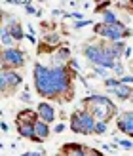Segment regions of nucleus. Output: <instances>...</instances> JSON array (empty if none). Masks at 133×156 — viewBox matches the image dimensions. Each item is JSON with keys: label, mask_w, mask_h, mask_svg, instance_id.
Here are the masks:
<instances>
[{"label": "nucleus", "mask_w": 133, "mask_h": 156, "mask_svg": "<svg viewBox=\"0 0 133 156\" xmlns=\"http://www.w3.org/2000/svg\"><path fill=\"white\" fill-rule=\"evenodd\" d=\"M10 2H12L13 6H27V4H30L29 0H10Z\"/></svg>", "instance_id": "c756f323"}, {"label": "nucleus", "mask_w": 133, "mask_h": 156, "mask_svg": "<svg viewBox=\"0 0 133 156\" xmlns=\"http://www.w3.org/2000/svg\"><path fill=\"white\" fill-rule=\"evenodd\" d=\"M120 82H122V80H120L118 76H116V78H110V76L105 78V86H107V88H116V86H118Z\"/></svg>", "instance_id": "412c9836"}, {"label": "nucleus", "mask_w": 133, "mask_h": 156, "mask_svg": "<svg viewBox=\"0 0 133 156\" xmlns=\"http://www.w3.org/2000/svg\"><path fill=\"white\" fill-rule=\"evenodd\" d=\"M25 51L19 48H2V55H0V65L2 69H21L25 67Z\"/></svg>", "instance_id": "423d86ee"}, {"label": "nucleus", "mask_w": 133, "mask_h": 156, "mask_svg": "<svg viewBox=\"0 0 133 156\" xmlns=\"http://www.w3.org/2000/svg\"><path fill=\"white\" fill-rule=\"evenodd\" d=\"M129 4H131V6H133V0H129Z\"/></svg>", "instance_id": "4c0bfd02"}, {"label": "nucleus", "mask_w": 133, "mask_h": 156, "mask_svg": "<svg viewBox=\"0 0 133 156\" xmlns=\"http://www.w3.org/2000/svg\"><path fill=\"white\" fill-rule=\"evenodd\" d=\"M46 152L44 151H29V152H25V156H44Z\"/></svg>", "instance_id": "c85d7f7f"}, {"label": "nucleus", "mask_w": 133, "mask_h": 156, "mask_svg": "<svg viewBox=\"0 0 133 156\" xmlns=\"http://www.w3.org/2000/svg\"><path fill=\"white\" fill-rule=\"evenodd\" d=\"M114 143H116V145H120V147H124V149H131V147H133V143L128 141V139H116Z\"/></svg>", "instance_id": "b1692460"}, {"label": "nucleus", "mask_w": 133, "mask_h": 156, "mask_svg": "<svg viewBox=\"0 0 133 156\" xmlns=\"http://www.w3.org/2000/svg\"><path fill=\"white\" fill-rule=\"evenodd\" d=\"M34 129H36V135H40V137H44V139L51 133L50 122H46V120H42V118H38V120L34 122Z\"/></svg>", "instance_id": "dca6fc26"}, {"label": "nucleus", "mask_w": 133, "mask_h": 156, "mask_svg": "<svg viewBox=\"0 0 133 156\" xmlns=\"http://www.w3.org/2000/svg\"><path fill=\"white\" fill-rule=\"evenodd\" d=\"M0 128H2V131H8V129H10V128H8V124H6V122H2V124H0Z\"/></svg>", "instance_id": "f704fd0d"}, {"label": "nucleus", "mask_w": 133, "mask_h": 156, "mask_svg": "<svg viewBox=\"0 0 133 156\" xmlns=\"http://www.w3.org/2000/svg\"><path fill=\"white\" fill-rule=\"evenodd\" d=\"M105 50H107V46H105V38H103V42L101 44H86L84 46V57L89 61L91 65H99L101 63V59H103L105 55Z\"/></svg>", "instance_id": "0eeeda50"}, {"label": "nucleus", "mask_w": 133, "mask_h": 156, "mask_svg": "<svg viewBox=\"0 0 133 156\" xmlns=\"http://www.w3.org/2000/svg\"><path fill=\"white\" fill-rule=\"evenodd\" d=\"M129 101H131V103H133V93H131V97H129Z\"/></svg>", "instance_id": "c9c22d12"}, {"label": "nucleus", "mask_w": 133, "mask_h": 156, "mask_svg": "<svg viewBox=\"0 0 133 156\" xmlns=\"http://www.w3.org/2000/svg\"><path fill=\"white\" fill-rule=\"evenodd\" d=\"M21 101H25V103H27V101H30V93L29 91H23L21 93Z\"/></svg>", "instance_id": "473e14b6"}, {"label": "nucleus", "mask_w": 133, "mask_h": 156, "mask_svg": "<svg viewBox=\"0 0 133 156\" xmlns=\"http://www.w3.org/2000/svg\"><path fill=\"white\" fill-rule=\"evenodd\" d=\"M70 59V50L68 48H59L57 53H53V65H67Z\"/></svg>", "instance_id": "2eb2a0df"}, {"label": "nucleus", "mask_w": 133, "mask_h": 156, "mask_svg": "<svg viewBox=\"0 0 133 156\" xmlns=\"http://www.w3.org/2000/svg\"><path fill=\"white\" fill-rule=\"evenodd\" d=\"M89 23H91L89 19H78V21L74 23V29L78 30V29H82V27H86V25H89Z\"/></svg>", "instance_id": "393cba45"}, {"label": "nucleus", "mask_w": 133, "mask_h": 156, "mask_svg": "<svg viewBox=\"0 0 133 156\" xmlns=\"http://www.w3.org/2000/svg\"><path fill=\"white\" fill-rule=\"evenodd\" d=\"M107 120H97L95 122V129H93V133H95V135H103L105 133V131H107Z\"/></svg>", "instance_id": "6ab92c4d"}, {"label": "nucleus", "mask_w": 133, "mask_h": 156, "mask_svg": "<svg viewBox=\"0 0 133 156\" xmlns=\"http://www.w3.org/2000/svg\"><path fill=\"white\" fill-rule=\"evenodd\" d=\"M93 33L101 34L108 42H116V40H124L126 36H131V29H128L122 23H114V25H107V23H97L93 27Z\"/></svg>", "instance_id": "20e7f679"}, {"label": "nucleus", "mask_w": 133, "mask_h": 156, "mask_svg": "<svg viewBox=\"0 0 133 156\" xmlns=\"http://www.w3.org/2000/svg\"><path fill=\"white\" fill-rule=\"evenodd\" d=\"M112 71H114V74L116 76H124V65L120 63V59H116V63H114V67H112Z\"/></svg>", "instance_id": "4be33fe9"}, {"label": "nucleus", "mask_w": 133, "mask_h": 156, "mask_svg": "<svg viewBox=\"0 0 133 156\" xmlns=\"http://www.w3.org/2000/svg\"><path fill=\"white\" fill-rule=\"evenodd\" d=\"M61 152H63L65 156H99L101 152H95L93 149H88V147H84V145H74V143H67L61 147Z\"/></svg>", "instance_id": "6e6552de"}, {"label": "nucleus", "mask_w": 133, "mask_h": 156, "mask_svg": "<svg viewBox=\"0 0 133 156\" xmlns=\"http://www.w3.org/2000/svg\"><path fill=\"white\" fill-rule=\"evenodd\" d=\"M46 42H48L50 46H57V44H61L57 34H48V36H46Z\"/></svg>", "instance_id": "5701e85b"}, {"label": "nucleus", "mask_w": 133, "mask_h": 156, "mask_svg": "<svg viewBox=\"0 0 133 156\" xmlns=\"http://www.w3.org/2000/svg\"><path fill=\"white\" fill-rule=\"evenodd\" d=\"M67 17H72V19H84V13H80V12H74V13H67Z\"/></svg>", "instance_id": "cd10ccee"}, {"label": "nucleus", "mask_w": 133, "mask_h": 156, "mask_svg": "<svg viewBox=\"0 0 133 156\" xmlns=\"http://www.w3.org/2000/svg\"><path fill=\"white\" fill-rule=\"evenodd\" d=\"M0 38H2V46H4V48H13V44L17 42V40L12 36L10 27H8V25H2V27H0Z\"/></svg>", "instance_id": "4468645a"}, {"label": "nucleus", "mask_w": 133, "mask_h": 156, "mask_svg": "<svg viewBox=\"0 0 133 156\" xmlns=\"http://www.w3.org/2000/svg\"><path fill=\"white\" fill-rule=\"evenodd\" d=\"M131 53H133V48H131V46H128V48H126V51H124V57H126V59H129V57H131Z\"/></svg>", "instance_id": "2f4dec72"}, {"label": "nucleus", "mask_w": 133, "mask_h": 156, "mask_svg": "<svg viewBox=\"0 0 133 156\" xmlns=\"http://www.w3.org/2000/svg\"><path fill=\"white\" fill-rule=\"evenodd\" d=\"M108 46H110V51L114 53V57H116V59L124 57V51H126V48H128V44L124 42V40H116V42H110Z\"/></svg>", "instance_id": "f3484780"}, {"label": "nucleus", "mask_w": 133, "mask_h": 156, "mask_svg": "<svg viewBox=\"0 0 133 156\" xmlns=\"http://www.w3.org/2000/svg\"><path fill=\"white\" fill-rule=\"evenodd\" d=\"M63 129H65V124H61V122H59V124H55V128H53V131H55V133H61Z\"/></svg>", "instance_id": "7c9ffc66"}, {"label": "nucleus", "mask_w": 133, "mask_h": 156, "mask_svg": "<svg viewBox=\"0 0 133 156\" xmlns=\"http://www.w3.org/2000/svg\"><path fill=\"white\" fill-rule=\"evenodd\" d=\"M29 2H30V0H29Z\"/></svg>", "instance_id": "58836bf2"}, {"label": "nucleus", "mask_w": 133, "mask_h": 156, "mask_svg": "<svg viewBox=\"0 0 133 156\" xmlns=\"http://www.w3.org/2000/svg\"><path fill=\"white\" fill-rule=\"evenodd\" d=\"M95 122H97V118L93 116V112L89 108L82 107L78 111H74L72 116H70V129L80 135H89L95 129Z\"/></svg>", "instance_id": "7ed1b4c3"}, {"label": "nucleus", "mask_w": 133, "mask_h": 156, "mask_svg": "<svg viewBox=\"0 0 133 156\" xmlns=\"http://www.w3.org/2000/svg\"><path fill=\"white\" fill-rule=\"evenodd\" d=\"M17 133L23 139H33L36 135V129H34V124H29V122H19L17 124Z\"/></svg>", "instance_id": "ddd939ff"}, {"label": "nucleus", "mask_w": 133, "mask_h": 156, "mask_svg": "<svg viewBox=\"0 0 133 156\" xmlns=\"http://www.w3.org/2000/svg\"><path fill=\"white\" fill-rule=\"evenodd\" d=\"M95 2H97V4H99V2H105V0H95Z\"/></svg>", "instance_id": "e433bc0d"}, {"label": "nucleus", "mask_w": 133, "mask_h": 156, "mask_svg": "<svg viewBox=\"0 0 133 156\" xmlns=\"http://www.w3.org/2000/svg\"><path fill=\"white\" fill-rule=\"evenodd\" d=\"M116 126L122 133H126L129 137H133V111H128V112H122L116 120Z\"/></svg>", "instance_id": "1a4fd4ad"}, {"label": "nucleus", "mask_w": 133, "mask_h": 156, "mask_svg": "<svg viewBox=\"0 0 133 156\" xmlns=\"http://www.w3.org/2000/svg\"><path fill=\"white\" fill-rule=\"evenodd\" d=\"M76 74L72 73V67L67 65H53L46 67L42 63H34L33 69V80L36 93L46 99H59L63 103H68L74 97L72 78Z\"/></svg>", "instance_id": "f257e3e1"}, {"label": "nucleus", "mask_w": 133, "mask_h": 156, "mask_svg": "<svg viewBox=\"0 0 133 156\" xmlns=\"http://www.w3.org/2000/svg\"><path fill=\"white\" fill-rule=\"evenodd\" d=\"M108 93H112V95H116L120 101H128L129 97H131V93H133V86H129V84H124V82H120L116 88H108Z\"/></svg>", "instance_id": "9d476101"}, {"label": "nucleus", "mask_w": 133, "mask_h": 156, "mask_svg": "<svg viewBox=\"0 0 133 156\" xmlns=\"http://www.w3.org/2000/svg\"><path fill=\"white\" fill-rule=\"evenodd\" d=\"M27 40H29L30 44H36V38H34V33H29V34H27Z\"/></svg>", "instance_id": "72a5a7b5"}, {"label": "nucleus", "mask_w": 133, "mask_h": 156, "mask_svg": "<svg viewBox=\"0 0 133 156\" xmlns=\"http://www.w3.org/2000/svg\"><path fill=\"white\" fill-rule=\"evenodd\" d=\"M93 71H95L97 76H101V78L105 80V78H108V71H110V69H107V67H103V65H93Z\"/></svg>", "instance_id": "aec40b11"}, {"label": "nucleus", "mask_w": 133, "mask_h": 156, "mask_svg": "<svg viewBox=\"0 0 133 156\" xmlns=\"http://www.w3.org/2000/svg\"><path fill=\"white\" fill-rule=\"evenodd\" d=\"M25 10H27V13H29V15H36V13H38V10H36L33 4H27V6H25Z\"/></svg>", "instance_id": "bb28decb"}, {"label": "nucleus", "mask_w": 133, "mask_h": 156, "mask_svg": "<svg viewBox=\"0 0 133 156\" xmlns=\"http://www.w3.org/2000/svg\"><path fill=\"white\" fill-rule=\"evenodd\" d=\"M36 111H38V114H40V118H42V120L50 122V124L55 122V108H53V105L44 103V101H42V103L36 107Z\"/></svg>", "instance_id": "9b49d317"}, {"label": "nucleus", "mask_w": 133, "mask_h": 156, "mask_svg": "<svg viewBox=\"0 0 133 156\" xmlns=\"http://www.w3.org/2000/svg\"><path fill=\"white\" fill-rule=\"evenodd\" d=\"M103 23H107V25H114V23H118V15H116L112 10H105L103 12Z\"/></svg>", "instance_id": "a211bd4d"}, {"label": "nucleus", "mask_w": 133, "mask_h": 156, "mask_svg": "<svg viewBox=\"0 0 133 156\" xmlns=\"http://www.w3.org/2000/svg\"><path fill=\"white\" fill-rule=\"evenodd\" d=\"M82 105H84L86 108H89L97 120H107V122H108L112 116L118 114V108H116V105H114L108 97L99 95V93H93V95L86 97V99L82 101Z\"/></svg>", "instance_id": "f03ea898"}, {"label": "nucleus", "mask_w": 133, "mask_h": 156, "mask_svg": "<svg viewBox=\"0 0 133 156\" xmlns=\"http://www.w3.org/2000/svg\"><path fill=\"white\" fill-rule=\"evenodd\" d=\"M120 80H122L124 84H129V86H133V74H124V76H120Z\"/></svg>", "instance_id": "a878e982"}, {"label": "nucleus", "mask_w": 133, "mask_h": 156, "mask_svg": "<svg viewBox=\"0 0 133 156\" xmlns=\"http://www.w3.org/2000/svg\"><path fill=\"white\" fill-rule=\"evenodd\" d=\"M21 84H23V76L17 69H2L0 71V91H2L4 97H8L10 91L19 88Z\"/></svg>", "instance_id": "39448f33"}, {"label": "nucleus", "mask_w": 133, "mask_h": 156, "mask_svg": "<svg viewBox=\"0 0 133 156\" xmlns=\"http://www.w3.org/2000/svg\"><path fill=\"white\" fill-rule=\"evenodd\" d=\"M38 118H40V114H38V111H30V108H23V111L17 112V116H15V122H29V124H34Z\"/></svg>", "instance_id": "f8f14e48"}]
</instances>
